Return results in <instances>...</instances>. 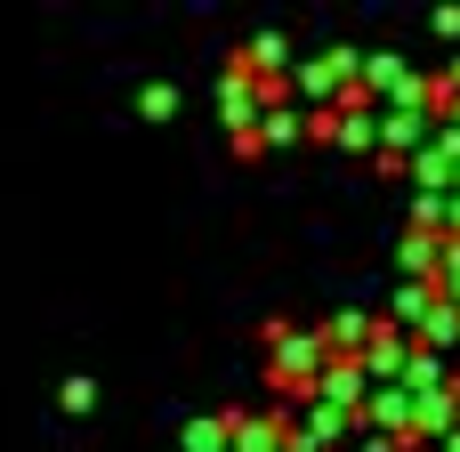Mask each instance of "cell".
<instances>
[{
  "label": "cell",
  "instance_id": "cell-16",
  "mask_svg": "<svg viewBox=\"0 0 460 452\" xmlns=\"http://www.w3.org/2000/svg\"><path fill=\"white\" fill-rule=\"evenodd\" d=\"M437 32H445V40H460V8H437Z\"/></svg>",
  "mask_w": 460,
  "mask_h": 452
},
{
  "label": "cell",
  "instance_id": "cell-13",
  "mask_svg": "<svg viewBox=\"0 0 460 452\" xmlns=\"http://www.w3.org/2000/svg\"><path fill=\"white\" fill-rule=\"evenodd\" d=\"M137 113H146V121H170V113H178V89H170V81H146V89H137Z\"/></svg>",
  "mask_w": 460,
  "mask_h": 452
},
{
  "label": "cell",
  "instance_id": "cell-15",
  "mask_svg": "<svg viewBox=\"0 0 460 452\" xmlns=\"http://www.w3.org/2000/svg\"><path fill=\"white\" fill-rule=\"evenodd\" d=\"M356 452H404V445H396V437H372V429H364V437H356Z\"/></svg>",
  "mask_w": 460,
  "mask_h": 452
},
{
  "label": "cell",
  "instance_id": "cell-4",
  "mask_svg": "<svg viewBox=\"0 0 460 452\" xmlns=\"http://www.w3.org/2000/svg\"><path fill=\"white\" fill-rule=\"evenodd\" d=\"M291 437H299V412H291V404L234 412V452H291Z\"/></svg>",
  "mask_w": 460,
  "mask_h": 452
},
{
  "label": "cell",
  "instance_id": "cell-5",
  "mask_svg": "<svg viewBox=\"0 0 460 452\" xmlns=\"http://www.w3.org/2000/svg\"><path fill=\"white\" fill-rule=\"evenodd\" d=\"M226 65L251 73V81H267V89H283V81H291V32H251Z\"/></svg>",
  "mask_w": 460,
  "mask_h": 452
},
{
  "label": "cell",
  "instance_id": "cell-9",
  "mask_svg": "<svg viewBox=\"0 0 460 452\" xmlns=\"http://www.w3.org/2000/svg\"><path fill=\"white\" fill-rule=\"evenodd\" d=\"M323 340H332V356H356L364 364V348H372V332H380V315H364V307H340L332 323H315Z\"/></svg>",
  "mask_w": 460,
  "mask_h": 452
},
{
  "label": "cell",
  "instance_id": "cell-11",
  "mask_svg": "<svg viewBox=\"0 0 460 452\" xmlns=\"http://www.w3.org/2000/svg\"><path fill=\"white\" fill-rule=\"evenodd\" d=\"M178 445H186V452H234V412H202V421H186Z\"/></svg>",
  "mask_w": 460,
  "mask_h": 452
},
{
  "label": "cell",
  "instance_id": "cell-2",
  "mask_svg": "<svg viewBox=\"0 0 460 452\" xmlns=\"http://www.w3.org/2000/svg\"><path fill=\"white\" fill-rule=\"evenodd\" d=\"M356 89H364V49H348V40L315 49V57L291 73V97H299L307 113H323V105H348Z\"/></svg>",
  "mask_w": 460,
  "mask_h": 452
},
{
  "label": "cell",
  "instance_id": "cell-7",
  "mask_svg": "<svg viewBox=\"0 0 460 452\" xmlns=\"http://www.w3.org/2000/svg\"><path fill=\"white\" fill-rule=\"evenodd\" d=\"M315 404H340V412H356V421H364V404H372V372H364L356 356H340V364L323 372V388H315Z\"/></svg>",
  "mask_w": 460,
  "mask_h": 452
},
{
  "label": "cell",
  "instance_id": "cell-14",
  "mask_svg": "<svg viewBox=\"0 0 460 452\" xmlns=\"http://www.w3.org/2000/svg\"><path fill=\"white\" fill-rule=\"evenodd\" d=\"M57 404H65V412H97V380H89V372H73V380L57 388Z\"/></svg>",
  "mask_w": 460,
  "mask_h": 452
},
{
  "label": "cell",
  "instance_id": "cell-1",
  "mask_svg": "<svg viewBox=\"0 0 460 452\" xmlns=\"http://www.w3.org/2000/svg\"><path fill=\"white\" fill-rule=\"evenodd\" d=\"M332 364H340V356H332L323 332H307V323H267V388H275V404L307 412Z\"/></svg>",
  "mask_w": 460,
  "mask_h": 452
},
{
  "label": "cell",
  "instance_id": "cell-18",
  "mask_svg": "<svg viewBox=\"0 0 460 452\" xmlns=\"http://www.w3.org/2000/svg\"><path fill=\"white\" fill-rule=\"evenodd\" d=\"M291 452H299V445H291Z\"/></svg>",
  "mask_w": 460,
  "mask_h": 452
},
{
  "label": "cell",
  "instance_id": "cell-12",
  "mask_svg": "<svg viewBox=\"0 0 460 452\" xmlns=\"http://www.w3.org/2000/svg\"><path fill=\"white\" fill-rule=\"evenodd\" d=\"M307 137V105H275L267 121H259V154H275V146H299Z\"/></svg>",
  "mask_w": 460,
  "mask_h": 452
},
{
  "label": "cell",
  "instance_id": "cell-6",
  "mask_svg": "<svg viewBox=\"0 0 460 452\" xmlns=\"http://www.w3.org/2000/svg\"><path fill=\"white\" fill-rule=\"evenodd\" d=\"M348 437H364V421H356V412H340V404H307L291 445H299V452H340Z\"/></svg>",
  "mask_w": 460,
  "mask_h": 452
},
{
  "label": "cell",
  "instance_id": "cell-17",
  "mask_svg": "<svg viewBox=\"0 0 460 452\" xmlns=\"http://www.w3.org/2000/svg\"><path fill=\"white\" fill-rule=\"evenodd\" d=\"M437 113H445V121H453V129H460V97H445V105H437Z\"/></svg>",
  "mask_w": 460,
  "mask_h": 452
},
{
  "label": "cell",
  "instance_id": "cell-8",
  "mask_svg": "<svg viewBox=\"0 0 460 452\" xmlns=\"http://www.w3.org/2000/svg\"><path fill=\"white\" fill-rule=\"evenodd\" d=\"M437 307H445V291H437V283H396V299H388V323H396L404 340H420Z\"/></svg>",
  "mask_w": 460,
  "mask_h": 452
},
{
  "label": "cell",
  "instance_id": "cell-10",
  "mask_svg": "<svg viewBox=\"0 0 460 452\" xmlns=\"http://www.w3.org/2000/svg\"><path fill=\"white\" fill-rule=\"evenodd\" d=\"M445 251H453L445 235H429V226H412V235H404V251H396V259H404V283H437V267H445Z\"/></svg>",
  "mask_w": 460,
  "mask_h": 452
},
{
  "label": "cell",
  "instance_id": "cell-3",
  "mask_svg": "<svg viewBox=\"0 0 460 452\" xmlns=\"http://www.w3.org/2000/svg\"><path fill=\"white\" fill-rule=\"evenodd\" d=\"M364 429H372V437H396L404 452H420V396H412V388H372Z\"/></svg>",
  "mask_w": 460,
  "mask_h": 452
}]
</instances>
